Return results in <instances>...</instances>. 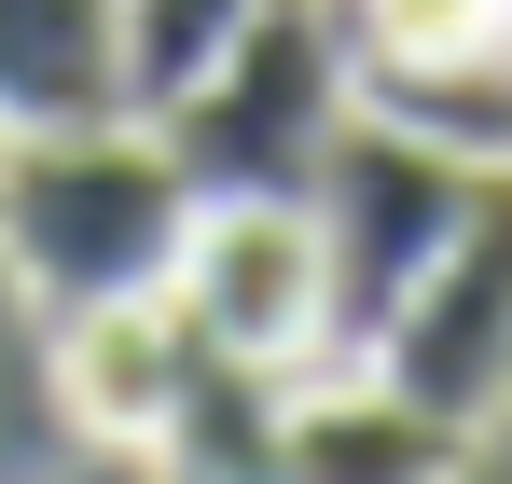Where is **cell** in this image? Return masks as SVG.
I'll return each mask as SVG.
<instances>
[{"instance_id": "obj_1", "label": "cell", "mask_w": 512, "mask_h": 484, "mask_svg": "<svg viewBox=\"0 0 512 484\" xmlns=\"http://www.w3.org/2000/svg\"><path fill=\"white\" fill-rule=\"evenodd\" d=\"M180 236H194V180L167 166V139L139 111L0 139V277L28 291V319H84V305H125V291H167Z\"/></svg>"}, {"instance_id": "obj_2", "label": "cell", "mask_w": 512, "mask_h": 484, "mask_svg": "<svg viewBox=\"0 0 512 484\" xmlns=\"http://www.w3.org/2000/svg\"><path fill=\"white\" fill-rule=\"evenodd\" d=\"M346 111H360L346 97V14L333 0H250V28L139 125L167 139L194 208H222V194H305Z\"/></svg>"}, {"instance_id": "obj_3", "label": "cell", "mask_w": 512, "mask_h": 484, "mask_svg": "<svg viewBox=\"0 0 512 484\" xmlns=\"http://www.w3.org/2000/svg\"><path fill=\"white\" fill-rule=\"evenodd\" d=\"M471 180H485L471 153H443V139L388 125V111H346L333 125V153L305 180V222H319V374L374 360V332L402 319V291L471 222Z\"/></svg>"}, {"instance_id": "obj_4", "label": "cell", "mask_w": 512, "mask_h": 484, "mask_svg": "<svg viewBox=\"0 0 512 484\" xmlns=\"http://www.w3.org/2000/svg\"><path fill=\"white\" fill-rule=\"evenodd\" d=\"M374 388H402L416 415L443 429H485L512 415V166L471 180V222L443 236L416 291H402V319L374 332V360H360Z\"/></svg>"}, {"instance_id": "obj_5", "label": "cell", "mask_w": 512, "mask_h": 484, "mask_svg": "<svg viewBox=\"0 0 512 484\" xmlns=\"http://www.w3.org/2000/svg\"><path fill=\"white\" fill-rule=\"evenodd\" d=\"M167 305L222 360L319 374V222H305V194H222V208H194Z\"/></svg>"}, {"instance_id": "obj_6", "label": "cell", "mask_w": 512, "mask_h": 484, "mask_svg": "<svg viewBox=\"0 0 512 484\" xmlns=\"http://www.w3.org/2000/svg\"><path fill=\"white\" fill-rule=\"evenodd\" d=\"M180 374H194V319H180L167 291H125V305H84V319H42V388H56V415H70L84 443H111V457H153Z\"/></svg>"}, {"instance_id": "obj_7", "label": "cell", "mask_w": 512, "mask_h": 484, "mask_svg": "<svg viewBox=\"0 0 512 484\" xmlns=\"http://www.w3.org/2000/svg\"><path fill=\"white\" fill-rule=\"evenodd\" d=\"M471 471V429L416 415L374 374H291L277 415V484H457Z\"/></svg>"}, {"instance_id": "obj_8", "label": "cell", "mask_w": 512, "mask_h": 484, "mask_svg": "<svg viewBox=\"0 0 512 484\" xmlns=\"http://www.w3.org/2000/svg\"><path fill=\"white\" fill-rule=\"evenodd\" d=\"M125 0H0V139L125 125Z\"/></svg>"}, {"instance_id": "obj_9", "label": "cell", "mask_w": 512, "mask_h": 484, "mask_svg": "<svg viewBox=\"0 0 512 484\" xmlns=\"http://www.w3.org/2000/svg\"><path fill=\"white\" fill-rule=\"evenodd\" d=\"M277 415H291V374L194 346L167 429H153V471H167V484H277Z\"/></svg>"}, {"instance_id": "obj_10", "label": "cell", "mask_w": 512, "mask_h": 484, "mask_svg": "<svg viewBox=\"0 0 512 484\" xmlns=\"http://www.w3.org/2000/svg\"><path fill=\"white\" fill-rule=\"evenodd\" d=\"M360 111H388V125H416L443 153L471 166H512V56L499 42H471V56H402V70H346Z\"/></svg>"}, {"instance_id": "obj_11", "label": "cell", "mask_w": 512, "mask_h": 484, "mask_svg": "<svg viewBox=\"0 0 512 484\" xmlns=\"http://www.w3.org/2000/svg\"><path fill=\"white\" fill-rule=\"evenodd\" d=\"M236 28H250V0H125V97L167 111V97L208 70Z\"/></svg>"}, {"instance_id": "obj_12", "label": "cell", "mask_w": 512, "mask_h": 484, "mask_svg": "<svg viewBox=\"0 0 512 484\" xmlns=\"http://www.w3.org/2000/svg\"><path fill=\"white\" fill-rule=\"evenodd\" d=\"M485 14H499V56H512V0H485Z\"/></svg>"}]
</instances>
